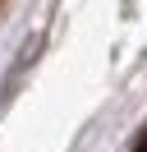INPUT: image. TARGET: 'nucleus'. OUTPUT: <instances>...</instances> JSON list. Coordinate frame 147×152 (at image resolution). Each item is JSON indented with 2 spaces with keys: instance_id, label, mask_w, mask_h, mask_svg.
<instances>
[{
  "instance_id": "obj_2",
  "label": "nucleus",
  "mask_w": 147,
  "mask_h": 152,
  "mask_svg": "<svg viewBox=\"0 0 147 152\" xmlns=\"http://www.w3.org/2000/svg\"><path fill=\"white\" fill-rule=\"evenodd\" d=\"M0 5H5V0H0Z\"/></svg>"
},
{
  "instance_id": "obj_1",
  "label": "nucleus",
  "mask_w": 147,
  "mask_h": 152,
  "mask_svg": "<svg viewBox=\"0 0 147 152\" xmlns=\"http://www.w3.org/2000/svg\"><path fill=\"white\" fill-rule=\"evenodd\" d=\"M133 152H147V129L138 134V143H133Z\"/></svg>"
}]
</instances>
